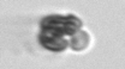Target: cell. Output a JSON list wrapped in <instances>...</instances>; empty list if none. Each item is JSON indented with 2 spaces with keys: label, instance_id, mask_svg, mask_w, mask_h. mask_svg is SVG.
I'll list each match as a JSON object with an SVG mask.
<instances>
[{
  "label": "cell",
  "instance_id": "1",
  "mask_svg": "<svg viewBox=\"0 0 125 69\" xmlns=\"http://www.w3.org/2000/svg\"><path fill=\"white\" fill-rule=\"evenodd\" d=\"M82 28V20L78 19L76 16L67 14H53L43 18L41 21V29L42 31L51 32V34H58V36H72L81 30Z\"/></svg>",
  "mask_w": 125,
  "mask_h": 69
},
{
  "label": "cell",
  "instance_id": "2",
  "mask_svg": "<svg viewBox=\"0 0 125 69\" xmlns=\"http://www.w3.org/2000/svg\"><path fill=\"white\" fill-rule=\"evenodd\" d=\"M39 42L45 49L55 52L64 51L69 45V42L62 36H58L46 31H42L39 36Z\"/></svg>",
  "mask_w": 125,
  "mask_h": 69
},
{
  "label": "cell",
  "instance_id": "3",
  "mask_svg": "<svg viewBox=\"0 0 125 69\" xmlns=\"http://www.w3.org/2000/svg\"><path fill=\"white\" fill-rule=\"evenodd\" d=\"M89 44V34L83 30H78L75 34L71 36L70 39V45L73 50L76 51H82L84 50Z\"/></svg>",
  "mask_w": 125,
  "mask_h": 69
}]
</instances>
